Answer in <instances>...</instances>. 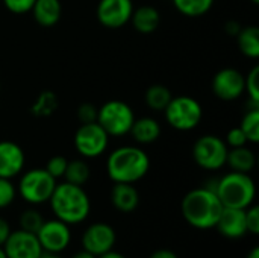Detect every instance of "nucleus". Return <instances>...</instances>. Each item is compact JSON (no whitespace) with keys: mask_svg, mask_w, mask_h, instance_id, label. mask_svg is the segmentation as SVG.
Here are the masks:
<instances>
[{"mask_svg":"<svg viewBox=\"0 0 259 258\" xmlns=\"http://www.w3.org/2000/svg\"><path fill=\"white\" fill-rule=\"evenodd\" d=\"M223 208L217 193L208 187H199L188 192L181 202L184 219L196 230L215 228Z\"/></svg>","mask_w":259,"mask_h":258,"instance_id":"1","label":"nucleus"},{"mask_svg":"<svg viewBox=\"0 0 259 258\" xmlns=\"http://www.w3.org/2000/svg\"><path fill=\"white\" fill-rule=\"evenodd\" d=\"M150 169L147 152L138 146H120L114 149L106 160V173L115 182L135 184L141 181Z\"/></svg>","mask_w":259,"mask_h":258,"instance_id":"2","label":"nucleus"},{"mask_svg":"<svg viewBox=\"0 0 259 258\" xmlns=\"http://www.w3.org/2000/svg\"><path fill=\"white\" fill-rule=\"evenodd\" d=\"M49 204L55 217L67 225L82 224L91 211V201L83 187L67 181L56 184Z\"/></svg>","mask_w":259,"mask_h":258,"instance_id":"3","label":"nucleus"},{"mask_svg":"<svg viewBox=\"0 0 259 258\" xmlns=\"http://www.w3.org/2000/svg\"><path fill=\"white\" fill-rule=\"evenodd\" d=\"M215 193L223 207L246 210L255 201L256 186L249 173L232 170L215 181Z\"/></svg>","mask_w":259,"mask_h":258,"instance_id":"4","label":"nucleus"},{"mask_svg":"<svg viewBox=\"0 0 259 258\" xmlns=\"http://www.w3.org/2000/svg\"><path fill=\"white\" fill-rule=\"evenodd\" d=\"M162 113L168 126L182 132L196 129L203 117V108L200 102L191 96L171 97Z\"/></svg>","mask_w":259,"mask_h":258,"instance_id":"5","label":"nucleus"},{"mask_svg":"<svg viewBox=\"0 0 259 258\" xmlns=\"http://www.w3.org/2000/svg\"><path fill=\"white\" fill-rule=\"evenodd\" d=\"M135 113L123 100L112 99L105 102L100 108H97V123L106 131L109 137H124L129 134L134 122Z\"/></svg>","mask_w":259,"mask_h":258,"instance_id":"6","label":"nucleus"},{"mask_svg":"<svg viewBox=\"0 0 259 258\" xmlns=\"http://www.w3.org/2000/svg\"><path fill=\"white\" fill-rule=\"evenodd\" d=\"M56 184V179L46 169H30L20 176L17 193L24 202L41 205L49 202Z\"/></svg>","mask_w":259,"mask_h":258,"instance_id":"7","label":"nucleus"},{"mask_svg":"<svg viewBox=\"0 0 259 258\" xmlns=\"http://www.w3.org/2000/svg\"><path fill=\"white\" fill-rule=\"evenodd\" d=\"M229 148L223 138L214 134H205L199 137L193 144V160L194 163L208 172L220 170L226 166Z\"/></svg>","mask_w":259,"mask_h":258,"instance_id":"8","label":"nucleus"},{"mask_svg":"<svg viewBox=\"0 0 259 258\" xmlns=\"http://www.w3.org/2000/svg\"><path fill=\"white\" fill-rule=\"evenodd\" d=\"M109 135L97 123H80L74 132V149L85 160H94L102 157L109 146Z\"/></svg>","mask_w":259,"mask_h":258,"instance_id":"9","label":"nucleus"},{"mask_svg":"<svg viewBox=\"0 0 259 258\" xmlns=\"http://www.w3.org/2000/svg\"><path fill=\"white\" fill-rule=\"evenodd\" d=\"M36 239L41 245L42 252L47 254H61L65 251L71 242L70 225L59 219L44 220L41 228L36 233Z\"/></svg>","mask_w":259,"mask_h":258,"instance_id":"10","label":"nucleus"},{"mask_svg":"<svg viewBox=\"0 0 259 258\" xmlns=\"http://www.w3.org/2000/svg\"><path fill=\"white\" fill-rule=\"evenodd\" d=\"M246 91V76L234 67L222 68L212 79V93L223 102L238 100Z\"/></svg>","mask_w":259,"mask_h":258,"instance_id":"11","label":"nucleus"},{"mask_svg":"<svg viewBox=\"0 0 259 258\" xmlns=\"http://www.w3.org/2000/svg\"><path fill=\"white\" fill-rule=\"evenodd\" d=\"M117 242L115 230L105 222H96L90 225L82 234V248L83 251L100 257L114 249Z\"/></svg>","mask_w":259,"mask_h":258,"instance_id":"12","label":"nucleus"},{"mask_svg":"<svg viewBox=\"0 0 259 258\" xmlns=\"http://www.w3.org/2000/svg\"><path fill=\"white\" fill-rule=\"evenodd\" d=\"M134 9L132 0H99L96 15L106 29H120L131 21Z\"/></svg>","mask_w":259,"mask_h":258,"instance_id":"13","label":"nucleus"},{"mask_svg":"<svg viewBox=\"0 0 259 258\" xmlns=\"http://www.w3.org/2000/svg\"><path fill=\"white\" fill-rule=\"evenodd\" d=\"M3 249L8 258H39L42 255L36 234L27 233L24 230L11 231Z\"/></svg>","mask_w":259,"mask_h":258,"instance_id":"14","label":"nucleus"},{"mask_svg":"<svg viewBox=\"0 0 259 258\" xmlns=\"http://www.w3.org/2000/svg\"><path fill=\"white\" fill-rule=\"evenodd\" d=\"M26 164V155L20 144L11 140L0 141V178L12 179L21 175Z\"/></svg>","mask_w":259,"mask_h":258,"instance_id":"15","label":"nucleus"},{"mask_svg":"<svg viewBox=\"0 0 259 258\" xmlns=\"http://www.w3.org/2000/svg\"><path fill=\"white\" fill-rule=\"evenodd\" d=\"M215 228L219 230V233L222 236H225L228 239H240V237H243L247 233L246 210L225 207Z\"/></svg>","mask_w":259,"mask_h":258,"instance_id":"16","label":"nucleus"},{"mask_svg":"<svg viewBox=\"0 0 259 258\" xmlns=\"http://www.w3.org/2000/svg\"><path fill=\"white\" fill-rule=\"evenodd\" d=\"M111 202L120 213H132L140 205V193L134 184L115 182L111 190Z\"/></svg>","mask_w":259,"mask_h":258,"instance_id":"17","label":"nucleus"},{"mask_svg":"<svg viewBox=\"0 0 259 258\" xmlns=\"http://www.w3.org/2000/svg\"><path fill=\"white\" fill-rule=\"evenodd\" d=\"M161 123L155 117L135 119L129 134L138 144H152L161 137Z\"/></svg>","mask_w":259,"mask_h":258,"instance_id":"18","label":"nucleus"},{"mask_svg":"<svg viewBox=\"0 0 259 258\" xmlns=\"http://www.w3.org/2000/svg\"><path fill=\"white\" fill-rule=\"evenodd\" d=\"M33 20L42 27H53L62 14L61 0H35L30 9Z\"/></svg>","mask_w":259,"mask_h":258,"instance_id":"19","label":"nucleus"},{"mask_svg":"<svg viewBox=\"0 0 259 258\" xmlns=\"http://www.w3.org/2000/svg\"><path fill=\"white\" fill-rule=\"evenodd\" d=\"M131 23L134 29L140 33H152L159 27L161 23V14L155 6L144 5L137 9H134Z\"/></svg>","mask_w":259,"mask_h":258,"instance_id":"20","label":"nucleus"},{"mask_svg":"<svg viewBox=\"0 0 259 258\" xmlns=\"http://www.w3.org/2000/svg\"><path fill=\"white\" fill-rule=\"evenodd\" d=\"M226 164L231 167V170L234 172H241V173H250L255 166H256V155L255 152L247 148V146H241V148H231L228 152V158H226Z\"/></svg>","mask_w":259,"mask_h":258,"instance_id":"21","label":"nucleus"},{"mask_svg":"<svg viewBox=\"0 0 259 258\" xmlns=\"http://www.w3.org/2000/svg\"><path fill=\"white\" fill-rule=\"evenodd\" d=\"M237 44L241 53L250 59L259 56V29L256 26H246L237 35Z\"/></svg>","mask_w":259,"mask_h":258,"instance_id":"22","label":"nucleus"},{"mask_svg":"<svg viewBox=\"0 0 259 258\" xmlns=\"http://www.w3.org/2000/svg\"><path fill=\"white\" fill-rule=\"evenodd\" d=\"M171 97H173V94L168 90V87H165L162 84H153L146 90L144 102L152 111L162 113L165 109V106L168 105V102L171 100Z\"/></svg>","mask_w":259,"mask_h":258,"instance_id":"23","label":"nucleus"},{"mask_svg":"<svg viewBox=\"0 0 259 258\" xmlns=\"http://www.w3.org/2000/svg\"><path fill=\"white\" fill-rule=\"evenodd\" d=\"M171 2L179 14L190 18H197L208 14L212 9L215 0H171Z\"/></svg>","mask_w":259,"mask_h":258,"instance_id":"24","label":"nucleus"},{"mask_svg":"<svg viewBox=\"0 0 259 258\" xmlns=\"http://www.w3.org/2000/svg\"><path fill=\"white\" fill-rule=\"evenodd\" d=\"M58 96L50 90H44L33 100L30 113L35 117H50L58 109Z\"/></svg>","mask_w":259,"mask_h":258,"instance_id":"25","label":"nucleus"},{"mask_svg":"<svg viewBox=\"0 0 259 258\" xmlns=\"http://www.w3.org/2000/svg\"><path fill=\"white\" fill-rule=\"evenodd\" d=\"M91 176V169L85 160H71L67 164L64 178L67 182L83 187Z\"/></svg>","mask_w":259,"mask_h":258,"instance_id":"26","label":"nucleus"},{"mask_svg":"<svg viewBox=\"0 0 259 258\" xmlns=\"http://www.w3.org/2000/svg\"><path fill=\"white\" fill-rule=\"evenodd\" d=\"M240 128L247 137V141L252 144H256L259 141V105H253L252 109H249L243 119Z\"/></svg>","mask_w":259,"mask_h":258,"instance_id":"27","label":"nucleus"},{"mask_svg":"<svg viewBox=\"0 0 259 258\" xmlns=\"http://www.w3.org/2000/svg\"><path fill=\"white\" fill-rule=\"evenodd\" d=\"M44 220L46 219L42 217V214L39 211H36L33 208L24 210L20 216V230L36 234L38 230L41 228V225L44 224Z\"/></svg>","mask_w":259,"mask_h":258,"instance_id":"28","label":"nucleus"},{"mask_svg":"<svg viewBox=\"0 0 259 258\" xmlns=\"http://www.w3.org/2000/svg\"><path fill=\"white\" fill-rule=\"evenodd\" d=\"M17 196V187L14 186L12 179L0 178V210L8 208Z\"/></svg>","mask_w":259,"mask_h":258,"instance_id":"29","label":"nucleus"},{"mask_svg":"<svg viewBox=\"0 0 259 258\" xmlns=\"http://www.w3.org/2000/svg\"><path fill=\"white\" fill-rule=\"evenodd\" d=\"M244 93H247V96H249V99H250V102L253 103V105H259V67L258 65H255L250 71H249V75H247V78H246V91Z\"/></svg>","mask_w":259,"mask_h":258,"instance_id":"30","label":"nucleus"},{"mask_svg":"<svg viewBox=\"0 0 259 258\" xmlns=\"http://www.w3.org/2000/svg\"><path fill=\"white\" fill-rule=\"evenodd\" d=\"M67 164H68V160L62 155H53L52 158H49L47 164H46V170L55 178V179H59V178H64V173H65V169H67Z\"/></svg>","mask_w":259,"mask_h":258,"instance_id":"31","label":"nucleus"},{"mask_svg":"<svg viewBox=\"0 0 259 258\" xmlns=\"http://www.w3.org/2000/svg\"><path fill=\"white\" fill-rule=\"evenodd\" d=\"M33 3H35V0H3L5 8H6L9 12L17 14V15L30 12Z\"/></svg>","mask_w":259,"mask_h":258,"instance_id":"32","label":"nucleus"},{"mask_svg":"<svg viewBox=\"0 0 259 258\" xmlns=\"http://www.w3.org/2000/svg\"><path fill=\"white\" fill-rule=\"evenodd\" d=\"M225 143L228 144V148H241V146H247V137L246 134L243 132V129L238 126V128H232L228 135H226V140Z\"/></svg>","mask_w":259,"mask_h":258,"instance_id":"33","label":"nucleus"},{"mask_svg":"<svg viewBox=\"0 0 259 258\" xmlns=\"http://www.w3.org/2000/svg\"><path fill=\"white\" fill-rule=\"evenodd\" d=\"M246 225H247V233L250 234H259V208L258 205L252 204L250 207L246 208Z\"/></svg>","mask_w":259,"mask_h":258,"instance_id":"34","label":"nucleus"},{"mask_svg":"<svg viewBox=\"0 0 259 258\" xmlns=\"http://www.w3.org/2000/svg\"><path fill=\"white\" fill-rule=\"evenodd\" d=\"M77 119L80 123H93V122H97V108L93 105V103H82L79 108H77V113H76Z\"/></svg>","mask_w":259,"mask_h":258,"instance_id":"35","label":"nucleus"},{"mask_svg":"<svg viewBox=\"0 0 259 258\" xmlns=\"http://www.w3.org/2000/svg\"><path fill=\"white\" fill-rule=\"evenodd\" d=\"M9 234H11V227H9L8 220L0 217V246L5 245V242L8 240Z\"/></svg>","mask_w":259,"mask_h":258,"instance_id":"36","label":"nucleus"},{"mask_svg":"<svg viewBox=\"0 0 259 258\" xmlns=\"http://www.w3.org/2000/svg\"><path fill=\"white\" fill-rule=\"evenodd\" d=\"M225 30H226L231 36H237L238 32L241 30V24H240L238 21H235V20H229V21L226 23V26H225Z\"/></svg>","mask_w":259,"mask_h":258,"instance_id":"37","label":"nucleus"},{"mask_svg":"<svg viewBox=\"0 0 259 258\" xmlns=\"http://www.w3.org/2000/svg\"><path fill=\"white\" fill-rule=\"evenodd\" d=\"M149 258H179L171 249H158Z\"/></svg>","mask_w":259,"mask_h":258,"instance_id":"38","label":"nucleus"},{"mask_svg":"<svg viewBox=\"0 0 259 258\" xmlns=\"http://www.w3.org/2000/svg\"><path fill=\"white\" fill-rule=\"evenodd\" d=\"M97 258H126L123 254H120V252H115V251H109V252H106V254H103V255H100V257Z\"/></svg>","mask_w":259,"mask_h":258,"instance_id":"39","label":"nucleus"},{"mask_svg":"<svg viewBox=\"0 0 259 258\" xmlns=\"http://www.w3.org/2000/svg\"><path fill=\"white\" fill-rule=\"evenodd\" d=\"M73 258H97V257H96V255H93V254H90V252H87V251H80V252L74 254Z\"/></svg>","mask_w":259,"mask_h":258,"instance_id":"40","label":"nucleus"},{"mask_svg":"<svg viewBox=\"0 0 259 258\" xmlns=\"http://www.w3.org/2000/svg\"><path fill=\"white\" fill-rule=\"evenodd\" d=\"M246 258H259V248L256 246V248H253L250 252H249V255Z\"/></svg>","mask_w":259,"mask_h":258,"instance_id":"41","label":"nucleus"},{"mask_svg":"<svg viewBox=\"0 0 259 258\" xmlns=\"http://www.w3.org/2000/svg\"><path fill=\"white\" fill-rule=\"evenodd\" d=\"M39 258H62V257H59V254H47V252L44 254V252H42V255H41Z\"/></svg>","mask_w":259,"mask_h":258,"instance_id":"42","label":"nucleus"},{"mask_svg":"<svg viewBox=\"0 0 259 258\" xmlns=\"http://www.w3.org/2000/svg\"><path fill=\"white\" fill-rule=\"evenodd\" d=\"M0 258H8L6 257V252H5V249H3V246H0Z\"/></svg>","mask_w":259,"mask_h":258,"instance_id":"43","label":"nucleus"},{"mask_svg":"<svg viewBox=\"0 0 259 258\" xmlns=\"http://www.w3.org/2000/svg\"><path fill=\"white\" fill-rule=\"evenodd\" d=\"M250 2H252L253 5H258V3H259V0H250Z\"/></svg>","mask_w":259,"mask_h":258,"instance_id":"44","label":"nucleus"}]
</instances>
